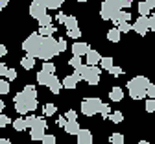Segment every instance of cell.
I'll return each mask as SVG.
<instances>
[{"label": "cell", "instance_id": "obj_1", "mask_svg": "<svg viewBox=\"0 0 155 144\" xmlns=\"http://www.w3.org/2000/svg\"><path fill=\"white\" fill-rule=\"evenodd\" d=\"M22 50L28 54V57L35 59H43V61H50L52 57H55L59 54L57 50V39L54 37H41L37 33H31L24 39L22 43Z\"/></svg>", "mask_w": 155, "mask_h": 144}, {"label": "cell", "instance_id": "obj_2", "mask_svg": "<svg viewBox=\"0 0 155 144\" xmlns=\"http://www.w3.org/2000/svg\"><path fill=\"white\" fill-rule=\"evenodd\" d=\"M150 83V79L146 76H137V78H133L127 81V92L133 100H142L146 98V87Z\"/></svg>", "mask_w": 155, "mask_h": 144}, {"label": "cell", "instance_id": "obj_3", "mask_svg": "<svg viewBox=\"0 0 155 144\" xmlns=\"http://www.w3.org/2000/svg\"><path fill=\"white\" fill-rule=\"evenodd\" d=\"M15 109H17V113L18 115H26V113H33L35 109H37V98H33V96H28L26 92H18L17 96H15Z\"/></svg>", "mask_w": 155, "mask_h": 144}, {"label": "cell", "instance_id": "obj_4", "mask_svg": "<svg viewBox=\"0 0 155 144\" xmlns=\"http://www.w3.org/2000/svg\"><path fill=\"white\" fill-rule=\"evenodd\" d=\"M78 72H80L81 79H85L89 85H98V83H100V72H102V69H100V67L81 65L80 69H78Z\"/></svg>", "mask_w": 155, "mask_h": 144}, {"label": "cell", "instance_id": "obj_5", "mask_svg": "<svg viewBox=\"0 0 155 144\" xmlns=\"http://www.w3.org/2000/svg\"><path fill=\"white\" fill-rule=\"evenodd\" d=\"M104 102L100 98H83L81 100V113L85 116H94L100 113V107H102Z\"/></svg>", "mask_w": 155, "mask_h": 144}, {"label": "cell", "instance_id": "obj_6", "mask_svg": "<svg viewBox=\"0 0 155 144\" xmlns=\"http://www.w3.org/2000/svg\"><path fill=\"white\" fill-rule=\"evenodd\" d=\"M45 129H46V120H45L43 116H39L37 124H35L33 128H30V137H31V140H41V139L46 135Z\"/></svg>", "mask_w": 155, "mask_h": 144}, {"label": "cell", "instance_id": "obj_7", "mask_svg": "<svg viewBox=\"0 0 155 144\" xmlns=\"http://www.w3.org/2000/svg\"><path fill=\"white\" fill-rule=\"evenodd\" d=\"M116 11H118V9H114L111 4L102 2V8H100V17H102L104 20H111V18L116 15Z\"/></svg>", "mask_w": 155, "mask_h": 144}, {"label": "cell", "instance_id": "obj_8", "mask_svg": "<svg viewBox=\"0 0 155 144\" xmlns=\"http://www.w3.org/2000/svg\"><path fill=\"white\" fill-rule=\"evenodd\" d=\"M131 30H135L140 37H144L148 33V24H146V17H139L137 20H135V24L131 26Z\"/></svg>", "mask_w": 155, "mask_h": 144}, {"label": "cell", "instance_id": "obj_9", "mask_svg": "<svg viewBox=\"0 0 155 144\" xmlns=\"http://www.w3.org/2000/svg\"><path fill=\"white\" fill-rule=\"evenodd\" d=\"M85 57H87V65H89V67H98V65H100V59H102L100 52H98V50H92V48L87 52Z\"/></svg>", "mask_w": 155, "mask_h": 144}, {"label": "cell", "instance_id": "obj_10", "mask_svg": "<svg viewBox=\"0 0 155 144\" xmlns=\"http://www.w3.org/2000/svg\"><path fill=\"white\" fill-rule=\"evenodd\" d=\"M55 78H57V76H54V74H46V72H43V70H41V72H37V83H39V85L48 87Z\"/></svg>", "mask_w": 155, "mask_h": 144}, {"label": "cell", "instance_id": "obj_11", "mask_svg": "<svg viewBox=\"0 0 155 144\" xmlns=\"http://www.w3.org/2000/svg\"><path fill=\"white\" fill-rule=\"evenodd\" d=\"M89 50H91V46H89L87 43H76V45H72V52H74L76 57H83V55H87Z\"/></svg>", "mask_w": 155, "mask_h": 144}, {"label": "cell", "instance_id": "obj_12", "mask_svg": "<svg viewBox=\"0 0 155 144\" xmlns=\"http://www.w3.org/2000/svg\"><path fill=\"white\" fill-rule=\"evenodd\" d=\"M46 15V8H43V6H37V4H33L31 2V6H30V17H33V18H41V17H45Z\"/></svg>", "mask_w": 155, "mask_h": 144}, {"label": "cell", "instance_id": "obj_13", "mask_svg": "<svg viewBox=\"0 0 155 144\" xmlns=\"http://www.w3.org/2000/svg\"><path fill=\"white\" fill-rule=\"evenodd\" d=\"M78 144H92V133L89 129L78 131Z\"/></svg>", "mask_w": 155, "mask_h": 144}, {"label": "cell", "instance_id": "obj_14", "mask_svg": "<svg viewBox=\"0 0 155 144\" xmlns=\"http://www.w3.org/2000/svg\"><path fill=\"white\" fill-rule=\"evenodd\" d=\"M104 2H107V4H111L114 9H118V11H122L124 8H129L131 4H133V0H104Z\"/></svg>", "mask_w": 155, "mask_h": 144}, {"label": "cell", "instance_id": "obj_15", "mask_svg": "<svg viewBox=\"0 0 155 144\" xmlns=\"http://www.w3.org/2000/svg\"><path fill=\"white\" fill-rule=\"evenodd\" d=\"M129 18H131V15H129L127 11L122 9V11H116V15H114L111 20H113L116 26H118V24H122V22H129Z\"/></svg>", "mask_w": 155, "mask_h": 144}, {"label": "cell", "instance_id": "obj_16", "mask_svg": "<svg viewBox=\"0 0 155 144\" xmlns=\"http://www.w3.org/2000/svg\"><path fill=\"white\" fill-rule=\"evenodd\" d=\"M80 124H78L76 120H67V124H65V131L68 135H78V131H80Z\"/></svg>", "mask_w": 155, "mask_h": 144}, {"label": "cell", "instance_id": "obj_17", "mask_svg": "<svg viewBox=\"0 0 155 144\" xmlns=\"http://www.w3.org/2000/svg\"><path fill=\"white\" fill-rule=\"evenodd\" d=\"M109 98H111V102H120L124 98V91L120 87H113L109 91Z\"/></svg>", "mask_w": 155, "mask_h": 144}, {"label": "cell", "instance_id": "obj_18", "mask_svg": "<svg viewBox=\"0 0 155 144\" xmlns=\"http://www.w3.org/2000/svg\"><path fill=\"white\" fill-rule=\"evenodd\" d=\"M76 85H78V81L72 78V74H70V76H65V79L61 81V87L70 89V91H72V89H76Z\"/></svg>", "mask_w": 155, "mask_h": 144}, {"label": "cell", "instance_id": "obj_19", "mask_svg": "<svg viewBox=\"0 0 155 144\" xmlns=\"http://www.w3.org/2000/svg\"><path fill=\"white\" fill-rule=\"evenodd\" d=\"M65 0H45V8L46 9H59L63 6Z\"/></svg>", "mask_w": 155, "mask_h": 144}, {"label": "cell", "instance_id": "obj_20", "mask_svg": "<svg viewBox=\"0 0 155 144\" xmlns=\"http://www.w3.org/2000/svg\"><path fill=\"white\" fill-rule=\"evenodd\" d=\"M54 32H57V30H55V26H45V28H39L37 35H41V37H52V35H54Z\"/></svg>", "mask_w": 155, "mask_h": 144}, {"label": "cell", "instance_id": "obj_21", "mask_svg": "<svg viewBox=\"0 0 155 144\" xmlns=\"http://www.w3.org/2000/svg\"><path fill=\"white\" fill-rule=\"evenodd\" d=\"M63 24L67 26V30H74V28H78V18H76V17H72V15H67Z\"/></svg>", "mask_w": 155, "mask_h": 144}, {"label": "cell", "instance_id": "obj_22", "mask_svg": "<svg viewBox=\"0 0 155 144\" xmlns=\"http://www.w3.org/2000/svg\"><path fill=\"white\" fill-rule=\"evenodd\" d=\"M21 67L26 69V70H31V69L35 67V59H31V57H28V55L22 57V59H21Z\"/></svg>", "mask_w": 155, "mask_h": 144}, {"label": "cell", "instance_id": "obj_23", "mask_svg": "<svg viewBox=\"0 0 155 144\" xmlns=\"http://www.w3.org/2000/svg\"><path fill=\"white\" fill-rule=\"evenodd\" d=\"M48 89H50V92H54V94H59V92H61V89H63V87H61V81L55 78L52 83L48 85Z\"/></svg>", "mask_w": 155, "mask_h": 144}, {"label": "cell", "instance_id": "obj_24", "mask_svg": "<svg viewBox=\"0 0 155 144\" xmlns=\"http://www.w3.org/2000/svg\"><path fill=\"white\" fill-rule=\"evenodd\" d=\"M107 39L111 41V43H118V41H120V33H118V30H116V28H111V30L107 32Z\"/></svg>", "mask_w": 155, "mask_h": 144}, {"label": "cell", "instance_id": "obj_25", "mask_svg": "<svg viewBox=\"0 0 155 144\" xmlns=\"http://www.w3.org/2000/svg\"><path fill=\"white\" fill-rule=\"evenodd\" d=\"M107 118H109L111 122H114V124H120V122L124 120V115H122L120 111H114V113H111V115H109Z\"/></svg>", "mask_w": 155, "mask_h": 144}, {"label": "cell", "instance_id": "obj_26", "mask_svg": "<svg viewBox=\"0 0 155 144\" xmlns=\"http://www.w3.org/2000/svg\"><path fill=\"white\" fill-rule=\"evenodd\" d=\"M11 124H13V128H15L17 131H24V129H26V124H24V118H22V116L17 118V120H13Z\"/></svg>", "mask_w": 155, "mask_h": 144}, {"label": "cell", "instance_id": "obj_27", "mask_svg": "<svg viewBox=\"0 0 155 144\" xmlns=\"http://www.w3.org/2000/svg\"><path fill=\"white\" fill-rule=\"evenodd\" d=\"M111 67H113V57H102V59H100V69L109 70Z\"/></svg>", "mask_w": 155, "mask_h": 144}, {"label": "cell", "instance_id": "obj_28", "mask_svg": "<svg viewBox=\"0 0 155 144\" xmlns=\"http://www.w3.org/2000/svg\"><path fill=\"white\" fill-rule=\"evenodd\" d=\"M43 72H46V74H54V72H55V65L52 63V61H45V63H43Z\"/></svg>", "mask_w": 155, "mask_h": 144}, {"label": "cell", "instance_id": "obj_29", "mask_svg": "<svg viewBox=\"0 0 155 144\" xmlns=\"http://www.w3.org/2000/svg\"><path fill=\"white\" fill-rule=\"evenodd\" d=\"M68 63H70V67H74V70H76V69H80V67L83 65V61H81V57H76V55H72V57L68 59Z\"/></svg>", "mask_w": 155, "mask_h": 144}, {"label": "cell", "instance_id": "obj_30", "mask_svg": "<svg viewBox=\"0 0 155 144\" xmlns=\"http://www.w3.org/2000/svg\"><path fill=\"white\" fill-rule=\"evenodd\" d=\"M37 120H39V116H35V115H30L28 118H24V124H26V128L30 129V128H33V126L37 124Z\"/></svg>", "mask_w": 155, "mask_h": 144}, {"label": "cell", "instance_id": "obj_31", "mask_svg": "<svg viewBox=\"0 0 155 144\" xmlns=\"http://www.w3.org/2000/svg\"><path fill=\"white\" fill-rule=\"evenodd\" d=\"M111 144H124V135L122 133H113L111 135Z\"/></svg>", "mask_w": 155, "mask_h": 144}, {"label": "cell", "instance_id": "obj_32", "mask_svg": "<svg viewBox=\"0 0 155 144\" xmlns=\"http://www.w3.org/2000/svg\"><path fill=\"white\" fill-rule=\"evenodd\" d=\"M39 24H41V28H45V26H52V17L46 13L45 17H41V18H39Z\"/></svg>", "mask_w": 155, "mask_h": 144}, {"label": "cell", "instance_id": "obj_33", "mask_svg": "<svg viewBox=\"0 0 155 144\" xmlns=\"http://www.w3.org/2000/svg\"><path fill=\"white\" fill-rule=\"evenodd\" d=\"M116 30H118L120 35H122V33H127V32H131V24H129V22H122V24L116 26Z\"/></svg>", "mask_w": 155, "mask_h": 144}, {"label": "cell", "instance_id": "obj_34", "mask_svg": "<svg viewBox=\"0 0 155 144\" xmlns=\"http://www.w3.org/2000/svg\"><path fill=\"white\" fill-rule=\"evenodd\" d=\"M139 13H140V17H148L150 15V8L146 6V2H139Z\"/></svg>", "mask_w": 155, "mask_h": 144}, {"label": "cell", "instance_id": "obj_35", "mask_svg": "<svg viewBox=\"0 0 155 144\" xmlns=\"http://www.w3.org/2000/svg\"><path fill=\"white\" fill-rule=\"evenodd\" d=\"M146 96H148V100H155V85H153V83H148V87H146Z\"/></svg>", "mask_w": 155, "mask_h": 144}, {"label": "cell", "instance_id": "obj_36", "mask_svg": "<svg viewBox=\"0 0 155 144\" xmlns=\"http://www.w3.org/2000/svg\"><path fill=\"white\" fill-rule=\"evenodd\" d=\"M55 111H57V107H55L54 104H46V105H45V115H46V116L55 115Z\"/></svg>", "mask_w": 155, "mask_h": 144}, {"label": "cell", "instance_id": "obj_37", "mask_svg": "<svg viewBox=\"0 0 155 144\" xmlns=\"http://www.w3.org/2000/svg\"><path fill=\"white\" fill-rule=\"evenodd\" d=\"M100 115H102L104 118H107V116L111 115V105H109V104H102V107H100Z\"/></svg>", "mask_w": 155, "mask_h": 144}, {"label": "cell", "instance_id": "obj_38", "mask_svg": "<svg viewBox=\"0 0 155 144\" xmlns=\"http://www.w3.org/2000/svg\"><path fill=\"white\" fill-rule=\"evenodd\" d=\"M9 92V83L6 79H0V94H8Z\"/></svg>", "mask_w": 155, "mask_h": 144}, {"label": "cell", "instance_id": "obj_39", "mask_svg": "<svg viewBox=\"0 0 155 144\" xmlns=\"http://www.w3.org/2000/svg\"><path fill=\"white\" fill-rule=\"evenodd\" d=\"M22 92H26V94H28V96H33V98H37V89H35V87H33V85H26V87H24V91H22Z\"/></svg>", "mask_w": 155, "mask_h": 144}, {"label": "cell", "instance_id": "obj_40", "mask_svg": "<svg viewBox=\"0 0 155 144\" xmlns=\"http://www.w3.org/2000/svg\"><path fill=\"white\" fill-rule=\"evenodd\" d=\"M11 118L9 116H6V115H0V128H6V126H9L11 124Z\"/></svg>", "mask_w": 155, "mask_h": 144}, {"label": "cell", "instance_id": "obj_41", "mask_svg": "<svg viewBox=\"0 0 155 144\" xmlns=\"http://www.w3.org/2000/svg\"><path fill=\"white\" fill-rule=\"evenodd\" d=\"M41 142H43V144H55L57 140H55V135H45V137L41 139Z\"/></svg>", "mask_w": 155, "mask_h": 144}, {"label": "cell", "instance_id": "obj_42", "mask_svg": "<svg viewBox=\"0 0 155 144\" xmlns=\"http://www.w3.org/2000/svg\"><path fill=\"white\" fill-rule=\"evenodd\" d=\"M146 24H148V32L150 30H155V15H151V17L148 15L146 17Z\"/></svg>", "mask_w": 155, "mask_h": 144}, {"label": "cell", "instance_id": "obj_43", "mask_svg": "<svg viewBox=\"0 0 155 144\" xmlns=\"http://www.w3.org/2000/svg\"><path fill=\"white\" fill-rule=\"evenodd\" d=\"M17 78V70L15 69H8V72H6V79L8 81H13Z\"/></svg>", "mask_w": 155, "mask_h": 144}, {"label": "cell", "instance_id": "obj_44", "mask_svg": "<svg viewBox=\"0 0 155 144\" xmlns=\"http://www.w3.org/2000/svg\"><path fill=\"white\" fill-rule=\"evenodd\" d=\"M57 50H59V54L67 50V41L65 39H57Z\"/></svg>", "mask_w": 155, "mask_h": 144}, {"label": "cell", "instance_id": "obj_45", "mask_svg": "<svg viewBox=\"0 0 155 144\" xmlns=\"http://www.w3.org/2000/svg\"><path fill=\"white\" fill-rule=\"evenodd\" d=\"M67 35H68V37H72V39H78V37L81 35V32H80V28H74V30H68V32H67Z\"/></svg>", "mask_w": 155, "mask_h": 144}, {"label": "cell", "instance_id": "obj_46", "mask_svg": "<svg viewBox=\"0 0 155 144\" xmlns=\"http://www.w3.org/2000/svg\"><path fill=\"white\" fill-rule=\"evenodd\" d=\"M122 72H124V70H122L120 67H114V65H113V67L109 69V74H113V76H120Z\"/></svg>", "mask_w": 155, "mask_h": 144}, {"label": "cell", "instance_id": "obj_47", "mask_svg": "<svg viewBox=\"0 0 155 144\" xmlns=\"http://www.w3.org/2000/svg\"><path fill=\"white\" fill-rule=\"evenodd\" d=\"M146 111L148 113H153L155 111V100H148L146 102Z\"/></svg>", "mask_w": 155, "mask_h": 144}, {"label": "cell", "instance_id": "obj_48", "mask_svg": "<svg viewBox=\"0 0 155 144\" xmlns=\"http://www.w3.org/2000/svg\"><path fill=\"white\" fill-rule=\"evenodd\" d=\"M76 118H78V113H76V111H72V109H70V111H67L65 120H76Z\"/></svg>", "mask_w": 155, "mask_h": 144}, {"label": "cell", "instance_id": "obj_49", "mask_svg": "<svg viewBox=\"0 0 155 144\" xmlns=\"http://www.w3.org/2000/svg\"><path fill=\"white\" fill-rule=\"evenodd\" d=\"M65 124H67L65 116H59V118H57V126H59V128H65Z\"/></svg>", "mask_w": 155, "mask_h": 144}, {"label": "cell", "instance_id": "obj_50", "mask_svg": "<svg viewBox=\"0 0 155 144\" xmlns=\"http://www.w3.org/2000/svg\"><path fill=\"white\" fill-rule=\"evenodd\" d=\"M65 17H67L65 13H59V15H57L55 18H57V22H59V24H63V22H65Z\"/></svg>", "mask_w": 155, "mask_h": 144}, {"label": "cell", "instance_id": "obj_51", "mask_svg": "<svg viewBox=\"0 0 155 144\" xmlns=\"http://www.w3.org/2000/svg\"><path fill=\"white\" fill-rule=\"evenodd\" d=\"M6 72H8V67L4 63H0V76H6Z\"/></svg>", "mask_w": 155, "mask_h": 144}, {"label": "cell", "instance_id": "obj_52", "mask_svg": "<svg viewBox=\"0 0 155 144\" xmlns=\"http://www.w3.org/2000/svg\"><path fill=\"white\" fill-rule=\"evenodd\" d=\"M144 2H146V6L150 8V11H151V9L155 8V0H144Z\"/></svg>", "mask_w": 155, "mask_h": 144}, {"label": "cell", "instance_id": "obj_53", "mask_svg": "<svg viewBox=\"0 0 155 144\" xmlns=\"http://www.w3.org/2000/svg\"><path fill=\"white\" fill-rule=\"evenodd\" d=\"M6 54H8V48H6L4 45H0V57H4Z\"/></svg>", "mask_w": 155, "mask_h": 144}, {"label": "cell", "instance_id": "obj_54", "mask_svg": "<svg viewBox=\"0 0 155 144\" xmlns=\"http://www.w3.org/2000/svg\"><path fill=\"white\" fill-rule=\"evenodd\" d=\"M8 2H9V0H0V9L6 8V6H8Z\"/></svg>", "mask_w": 155, "mask_h": 144}, {"label": "cell", "instance_id": "obj_55", "mask_svg": "<svg viewBox=\"0 0 155 144\" xmlns=\"http://www.w3.org/2000/svg\"><path fill=\"white\" fill-rule=\"evenodd\" d=\"M0 144H11V140H8V139H0Z\"/></svg>", "mask_w": 155, "mask_h": 144}, {"label": "cell", "instance_id": "obj_56", "mask_svg": "<svg viewBox=\"0 0 155 144\" xmlns=\"http://www.w3.org/2000/svg\"><path fill=\"white\" fill-rule=\"evenodd\" d=\"M4 105H6V104H4V102H2V100H0V113H2V109H4Z\"/></svg>", "mask_w": 155, "mask_h": 144}, {"label": "cell", "instance_id": "obj_57", "mask_svg": "<svg viewBox=\"0 0 155 144\" xmlns=\"http://www.w3.org/2000/svg\"><path fill=\"white\" fill-rule=\"evenodd\" d=\"M139 144H150V142H148V140H140Z\"/></svg>", "mask_w": 155, "mask_h": 144}, {"label": "cell", "instance_id": "obj_58", "mask_svg": "<svg viewBox=\"0 0 155 144\" xmlns=\"http://www.w3.org/2000/svg\"><path fill=\"white\" fill-rule=\"evenodd\" d=\"M78 2H87V0H78Z\"/></svg>", "mask_w": 155, "mask_h": 144}]
</instances>
